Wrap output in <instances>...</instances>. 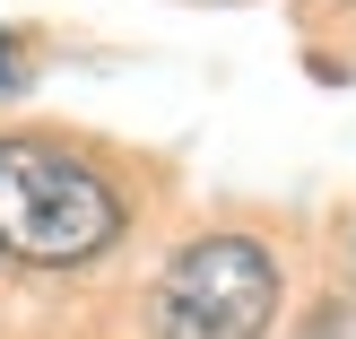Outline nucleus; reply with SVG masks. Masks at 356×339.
<instances>
[{"label":"nucleus","mask_w":356,"mask_h":339,"mask_svg":"<svg viewBox=\"0 0 356 339\" xmlns=\"http://www.w3.org/2000/svg\"><path fill=\"white\" fill-rule=\"evenodd\" d=\"M131 200L87 148L44 131H0V253L35 261V270H79V261L113 253Z\"/></svg>","instance_id":"obj_1"},{"label":"nucleus","mask_w":356,"mask_h":339,"mask_svg":"<svg viewBox=\"0 0 356 339\" xmlns=\"http://www.w3.org/2000/svg\"><path fill=\"white\" fill-rule=\"evenodd\" d=\"M139 322H148V339H261L278 322V253L235 226L191 235L148 278Z\"/></svg>","instance_id":"obj_2"},{"label":"nucleus","mask_w":356,"mask_h":339,"mask_svg":"<svg viewBox=\"0 0 356 339\" xmlns=\"http://www.w3.org/2000/svg\"><path fill=\"white\" fill-rule=\"evenodd\" d=\"M17 87H26V44L0 26V96H17Z\"/></svg>","instance_id":"obj_3"}]
</instances>
